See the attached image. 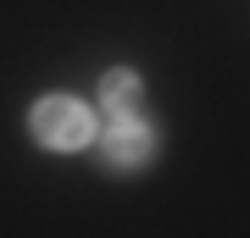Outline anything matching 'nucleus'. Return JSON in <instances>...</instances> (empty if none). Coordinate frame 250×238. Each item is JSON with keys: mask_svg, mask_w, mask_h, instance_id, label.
<instances>
[{"mask_svg": "<svg viewBox=\"0 0 250 238\" xmlns=\"http://www.w3.org/2000/svg\"><path fill=\"white\" fill-rule=\"evenodd\" d=\"M34 139L45 144V150H83V144L95 139V116L72 94H45L34 106Z\"/></svg>", "mask_w": 250, "mask_h": 238, "instance_id": "1", "label": "nucleus"}, {"mask_svg": "<svg viewBox=\"0 0 250 238\" xmlns=\"http://www.w3.org/2000/svg\"><path fill=\"white\" fill-rule=\"evenodd\" d=\"M100 150H106V166L134 172V166H145L150 150H156V128L139 122V116H111L106 133H100Z\"/></svg>", "mask_w": 250, "mask_h": 238, "instance_id": "2", "label": "nucleus"}, {"mask_svg": "<svg viewBox=\"0 0 250 238\" xmlns=\"http://www.w3.org/2000/svg\"><path fill=\"white\" fill-rule=\"evenodd\" d=\"M139 100H145L139 72L117 67V72H106V78H100V106H106L111 116H134V111H139Z\"/></svg>", "mask_w": 250, "mask_h": 238, "instance_id": "3", "label": "nucleus"}]
</instances>
